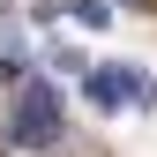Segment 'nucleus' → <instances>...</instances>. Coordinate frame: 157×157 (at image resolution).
<instances>
[{"label":"nucleus","instance_id":"nucleus-1","mask_svg":"<svg viewBox=\"0 0 157 157\" xmlns=\"http://www.w3.org/2000/svg\"><path fill=\"white\" fill-rule=\"evenodd\" d=\"M15 150H52L60 142V97H52V82H30L23 105H15Z\"/></svg>","mask_w":157,"mask_h":157},{"label":"nucleus","instance_id":"nucleus-2","mask_svg":"<svg viewBox=\"0 0 157 157\" xmlns=\"http://www.w3.org/2000/svg\"><path fill=\"white\" fill-rule=\"evenodd\" d=\"M82 90H90V105H97V112L127 105V60H120V67H90V75H82Z\"/></svg>","mask_w":157,"mask_h":157},{"label":"nucleus","instance_id":"nucleus-3","mask_svg":"<svg viewBox=\"0 0 157 157\" xmlns=\"http://www.w3.org/2000/svg\"><path fill=\"white\" fill-rule=\"evenodd\" d=\"M67 15H75L82 30H105V23H112V0H67Z\"/></svg>","mask_w":157,"mask_h":157}]
</instances>
